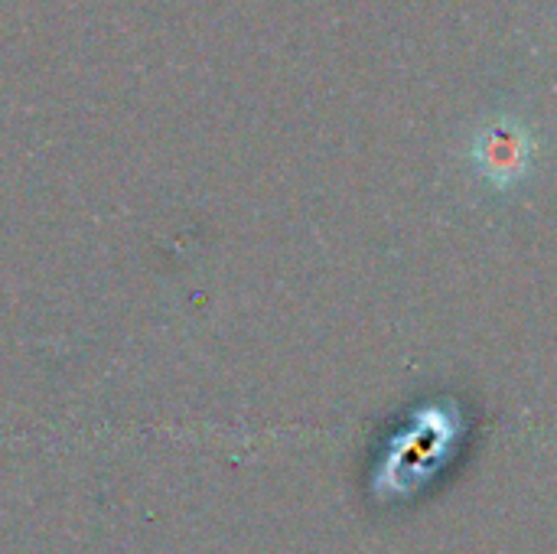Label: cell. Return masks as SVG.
Masks as SVG:
<instances>
[{
	"instance_id": "1",
	"label": "cell",
	"mask_w": 557,
	"mask_h": 554,
	"mask_svg": "<svg viewBox=\"0 0 557 554\" xmlns=\"http://www.w3.org/2000/svg\"><path fill=\"white\" fill-rule=\"evenodd\" d=\"M539 140L535 131L516 114L486 118L470 140V163L483 183L493 189L519 186L535 167Z\"/></svg>"
},
{
	"instance_id": "2",
	"label": "cell",
	"mask_w": 557,
	"mask_h": 554,
	"mask_svg": "<svg viewBox=\"0 0 557 554\" xmlns=\"http://www.w3.org/2000/svg\"><path fill=\"white\" fill-rule=\"evenodd\" d=\"M447 441H450V424H447V418L428 415V424L421 421V424H414V428L405 434V447L398 444L401 451H398L395 464L385 470V477H395V480H398V490H405L408 480H421L424 473H431V467H434V460L444 454Z\"/></svg>"
}]
</instances>
